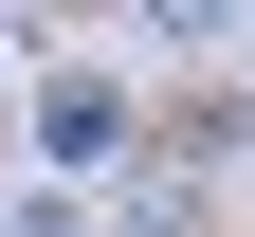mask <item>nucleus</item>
<instances>
[{
  "mask_svg": "<svg viewBox=\"0 0 255 237\" xmlns=\"http://www.w3.org/2000/svg\"><path fill=\"white\" fill-rule=\"evenodd\" d=\"M18 237H73V219H18Z\"/></svg>",
  "mask_w": 255,
  "mask_h": 237,
  "instance_id": "f03ea898",
  "label": "nucleus"
},
{
  "mask_svg": "<svg viewBox=\"0 0 255 237\" xmlns=\"http://www.w3.org/2000/svg\"><path fill=\"white\" fill-rule=\"evenodd\" d=\"M110 128H128L110 91H55V110H37V146H55V164H110Z\"/></svg>",
  "mask_w": 255,
  "mask_h": 237,
  "instance_id": "f257e3e1",
  "label": "nucleus"
}]
</instances>
